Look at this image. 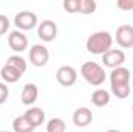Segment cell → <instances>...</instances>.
Here are the masks:
<instances>
[{
    "label": "cell",
    "mask_w": 133,
    "mask_h": 132,
    "mask_svg": "<svg viewBox=\"0 0 133 132\" xmlns=\"http://www.w3.org/2000/svg\"><path fill=\"white\" fill-rule=\"evenodd\" d=\"M132 112H133V106H132Z\"/></svg>",
    "instance_id": "4316f807"
},
{
    "label": "cell",
    "mask_w": 133,
    "mask_h": 132,
    "mask_svg": "<svg viewBox=\"0 0 133 132\" xmlns=\"http://www.w3.org/2000/svg\"><path fill=\"white\" fill-rule=\"evenodd\" d=\"M91 103L96 107H104L110 103V92L105 89H96L91 93Z\"/></svg>",
    "instance_id": "5bb4252c"
},
{
    "label": "cell",
    "mask_w": 133,
    "mask_h": 132,
    "mask_svg": "<svg viewBox=\"0 0 133 132\" xmlns=\"http://www.w3.org/2000/svg\"><path fill=\"white\" fill-rule=\"evenodd\" d=\"M130 84V71L125 67L113 68L110 73V86H124Z\"/></svg>",
    "instance_id": "8fae6325"
},
{
    "label": "cell",
    "mask_w": 133,
    "mask_h": 132,
    "mask_svg": "<svg viewBox=\"0 0 133 132\" xmlns=\"http://www.w3.org/2000/svg\"><path fill=\"white\" fill-rule=\"evenodd\" d=\"M93 121V112L88 107H79L73 113V123L77 128H85Z\"/></svg>",
    "instance_id": "30bf717a"
},
{
    "label": "cell",
    "mask_w": 133,
    "mask_h": 132,
    "mask_svg": "<svg viewBox=\"0 0 133 132\" xmlns=\"http://www.w3.org/2000/svg\"><path fill=\"white\" fill-rule=\"evenodd\" d=\"M8 30H9V19L6 16L0 14V36H3Z\"/></svg>",
    "instance_id": "603a6c76"
},
{
    "label": "cell",
    "mask_w": 133,
    "mask_h": 132,
    "mask_svg": "<svg viewBox=\"0 0 133 132\" xmlns=\"http://www.w3.org/2000/svg\"><path fill=\"white\" fill-rule=\"evenodd\" d=\"M14 23L19 31H31L37 27V16L33 11H20L14 17Z\"/></svg>",
    "instance_id": "3957f363"
},
{
    "label": "cell",
    "mask_w": 133,
    "mask_h": 132,
    "mask_svg": "<svg viewBox=\"0 0 133 132\" xmlns=\"http://www.w3.org/2000/svg\"><path fill=\"white\" fill-rule=\"evenodd\" d=\"M23 115L26 117V120L31 123L33 128H39V126L43 124V121H45V112H43V109H40V107H30Z\"/></svg>",
    "instance_id": "4fadbf2b"
},
{
    "label": "cell",
    "mask_w": 133,
    "mask_h": 132,
    "mask_svg": "<svg viewBox=\"0 0 133 132\" xmlns=\"http://www.w3.org/2000/svg\"><path fill=\"white\" fill-rule=\"evenodd\" d=\"M64 9L70 14H76L81 9V0H65L64 2Z\"/></svg>",
    "instance_id": "44dd1931"
},
{
    "label": "cell",
    "mask_w": 133,
    "mask_h": 132,
    "mask_svg": "<svg viewBox=\"0 0 133 132\" xmlns=\"http://www.w3.org/2000/svg\"><path fill=\"white\" fill-rule=\"evenodd\" d=\"M56 79H57V82L61 86L71 87L77 81V71H76L74 67H71V65H62V67H59L57 71H56Z\"/></svg>",
    "instance_id": "5b68a950"
},
{
    "label": "cell",
    "mask_w": 133,
    "mask_h": 132,
    "mask_svg": "<svg viewBox=\"0 0 133 132\" xmlns=\"http://www.w3.org/2000/svg\"><path fill=\"white\" fill-rule=\"evenodd\" d=\"M5 65H9L12 67V68H16V70H19L22 75L26 71V67H28V64H26V61L22 58V56H19V55H12V56H9L8 59H6V64Z\"/></svg>",
    "instance_id": "e0dca14e"
},
{
    "label": "cell",
    "mask_w": 133,
    "mask_h": 132,
    "mask_svg": "<svg viewBox=\"0 0 133 132\" xmlns=\"http://www.w3.org/2000/svg\"><path fill=\"white\" fill-rule=\"evenodd\" d=\"M113 45V36L108 31H96V33L90 34L87 42H85V48L87 51H90L91 55H105L108 50H111Z\"/></svg>",
    "instance_id": "6da1fadb"
},
{
    "label": "cell",
    "mask_w": 133,
    "mask_h": 132,
    "mask_svg": "<svg viewBox=\"0 0 133 132\" xmlns=\"http://www.w3.org/2000/svg\"><path fill=\"white\" fill-rule=\"evenodd\" d=\"M81 75H82V78H84L88 84H91V86H95V87L102 86V84L105 82V78H107L105 70H104L98 62H91V61L82 64V67H81Z\"/></svg>",
    "instance_id": "7a4b0ae2"
},
{
    "label": "cell",
    "mask_w": 133,
    "mask_h": 132,
    "mask_svg": "<svg viewBox=\"0 0 133 132\" xmlns=\"http://www.w3.org/2000/svg\"><path fill=\"white\" fill-rule=\"evenodd\" d=\"M36 128L31 126V123L26 120L25 115H20L17 118H14L12 121V131L14 132H33Z\"/></svg>",
    "instance_id": "2e32d148"
},
{
    "label": "cell",
    "mask_w": 133,
    "mask_h": 132,
    "mask_svg": "<svg viewBox=\"0 0 133 132\" xmlns=\"http://www.w3.org/2000/svg\"><path fill=\"white\" fill-rule=\"evenodd\" d=\"M116 42L121 48H130L133 47V27L130 25H121L116 30Z\"/></svg>",
    "instance_id": "9c48e42d"
},
{
    "label": "cell",
    "mask_w": 133,
    "mask_h": 132,
    "mask_svg": "<svg viewBox=\"0 0 133 132\" xmlns=\"http://www.w3.org/2000/svg\"><path fill=\"white\" fill-rule=\"evenodd\" d=\"M37 34H39V37H40L43 42H51V40H54L56 36H57V25H56V22H54V20H50V19L42 20V22L37 25Z\"/></svg>",
    "instance_id": "8992f818"
},
{
    "label": "cell",
    "mask_w": 133,
    "mask_h": 132,
    "mask_svg": "<svg viewBox=\"0 0 133 132\" xmlns=\"http://www.w3.org/2000/svg\"><path fill=\"white\" fill-rule=\"evenodd\" d=\"M102 62H104L105 67H108L111 70L113 68H118V67H122V64L125 62V53L122 50L111 48L105 55H102Z\"/></svg>",
    "instance_id": "52a82bcc"
},
{
    "label": "cell",
    "mask_w": 133,
    "mask_h": 132,
    "mask_svg": "<svg viewBox=\"0 0 133 132\" xmlns=\"http://www.w3.org/2000/svg\"><path fill=\"white\" fill-rule=\"evenodd\" d=\"M116 6L119 9H124V11H132L133 9V0H118L116 2Z\"/></svg>",
    "instance_id": "cb8c5ba5"
},
{
    "label": "cell",
    "mask_w": 133,
    "mask_h": 132,
    "mask_svg": "<svg viewBox=\"0 0 133 132\" xmlns=\"http://www.w3.org/2000/svg\"><path fill=\"white\" fill-rule=\"evenodd\" d=\"M0 132H9V131H0Z\"/></svg>",
    "instance_id": "484cf974"
},
{
    "label": "cell",
    "mask_w": 133,
    "mask_h": 132,
    "mask_svg": "<svg viewBox=\"0 0 133 132\" xmlns=\"http://www.w3.org/2000/svg\"><path fill=\"white\" fill-rule=\"evenodd\" d=\"M50 61V51L45 45L36 44L30 48V62L34 67H45Z\"/></svg>",
    "instance_id": "277c9868"
},
{
    "label": "cell",
    "mask_w": 133,
    "mask_h": 132,
    "mask_svg": "<svg viewBox=\"0 0 133 132\" xmlns=\"http://www.w3.org/2000/svg\"><path fill=\"white\" fill-rule=\"evenodd\" d=\"M132 92V87L130 84H124V86H111V93L116 97V98H127Z\"/></svg>",
    "instance_id": "d6986e66"
},
{
    "label": "cell",
    "mask_w": 133,
    "mask_h": 132,
    "mask_svg": "<svg viewBox=\"0 0 133 132\" xmlns=\"http://www.w3.org/2000/svg\"><path fill=\"white\" fill-rule=\"evenodd\" d=\"M37 98H39V89H37V86L33 84V82L25 84L23 89H22V93H20L22 103L25 106H31V104H34L37 101Z\"/></svg>",
    "instance_id": "7c38bea8"
},
{
    "label": "cell",
    "mask_w": 133,
    "mask_h": 132,
    "mask_svg": "<svg viewBox=\"0 0 133 132\" xmlns=\"http://www.w3.org/2000/svg\"><path fill=\"white\" fill-rule=\"evenodd\" d=\"M8 97H9V89L5 82H0V106L5 104L8 101Z\"/></svg>",
    "instance_id": "7402d4cb"
},
{
    "label": "cell",
    "mask_w": 133,
    "mask_h": 132,
    "mask_svg": "<svg viewBox=\"0 0 133 132\" xmlns=\"http://www.w3.org/2000/svg\"><path fill=\"white\" fill-rule=\"evenodd\" d=\"M66 131V124L62 118H51L46 123V132H65Z\"/></svg>",
    "instance_id": "ac0fdd59"
},
{
    "label": "cell",
    "mask_w": 133,
    "mask_h": 132,
    "mask_svg": "<svg viewBox=\"0 0 133 132\" xmlns=\"http://www.w3.org/2000/svg\"><path fill=\"white\" fill-rule=\"evenodd\" d=\"M98 8V3L95 0H81V9L79 13L84 14V16H88V14H93Z\"/></svg>",
    "instance_id": "ffe728a7"
},
{
    "label": "cell",
    "mask_w": 133,
    "mask_h": 132,
    "mask_svg": "<svg viewBox=\"0 0 133 132\" xmlns=\"http://www.w3.org/2000/svg\"><path fill=\"white\" fill-rule=\"evenodd\" d=\"M105 132H121V131H118V129H108V131H105Z\"/></svg>",
    "instance_id": "d4e9b609"
},
{
    "label": "cell",
    "mask_w": 133,
    "mask_h": 132,
    "mask_svg": "<svg viewBox=\"0 0 133 132\" xmlns=\"http://www.w3.org/2000/svg\"><path fill=\"white\" fill-rule=\"evenodd\" d=\"M8 45H9L11 50L16 51V55L22 53V51H25L28 48V37L19 30L11 31L9 36H8Z\"/></svg>",
    "instance_id": "ba28073f"
},
{
    "label": "cell",
    "mask_w": 133,
    "mask_h": 132,
    "mask_svg": "<svg viewBox=\"0 0 133 132\" xmlns=\"http://www.w3.org/2000/svg\"><path fill=\"white\" fill-rule=\"evenodd\" d=\"M0 76L5 82H17L22 78V73L9 65H3L2 70H0Z\"/></svg>",
    "instance_id": "9a60e30c"
}]
</instances>
